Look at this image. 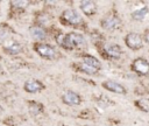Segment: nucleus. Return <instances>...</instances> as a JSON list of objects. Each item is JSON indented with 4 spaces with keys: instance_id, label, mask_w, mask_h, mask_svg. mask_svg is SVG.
I'll return each mask as SVG.
<instances>
[{
    "instance_id": "nucleus-10",
    "label": "nucleus",
    "mask_w": 149,
    "mask_h": 126,
    "mask_svg": "<svg viewBox=\"0 0 149 126\" xmlns=\"http://www.w3.org/2000/svg\"><path fill=\"white\" fill-rule=\"evenodd\" d=\"M104 50H105V54L111 57V58H120L121 54H122V50L120 48L119 44H106L104 47Z\"/></svg>"
},
{
    "instance_id": "nucleus-22",
    "label": "nucleus",
    "mask_w": 149,
    "mask_h": 126,
    "mask_svg": "<svg viewBox=\"0 0 149 126\" xmlns=\"http://www.w3.org/2000/svg\"><path fill=\"white\" fill-rule=\"evenodd\" d=\"M85 126H86V125H85Z\"/></svg>"
},
{
    "instance_id": "nucleus-17",
    "label": "nucleus",
    "mask_w": 149,
    "mask_h": 126,
    "mask_svg": "<svg viewBox=\"0 0 149 126\" xmlns=\"http://www.w3.org/2000/svg\"><path fill=\"white\" fill-rule=\"evenodd\" d=\"M79 70L84 71L85 74H88V75H95L99 71V70H97V69H94L92 66H88V65L84 64V63H79Z\"/></svg>"
},
{
    "instance_id": "nucleus-21",
    "label": "nucleus",
    "mask_w": 149,
    "mask_h": 126,
    "mask_svg": "<svg viewBox=\"0 0 149 126\" xmlns=\"http://www.w3.org/2000/svg\"><path fill=\"white\" fill-rule=\"evenodd\" d=\"M1 74H2V70H1V69H0V75H1Z\"/></svg>"
},
{
    "instance_id": "nucleus-9",
    "label": "nucleus",
    "mask_w": 149,
    "mask_h": 126,
    "mask_svg": "<svg viewBox=\"0 0 149 126\" xmlns=\"http://www.w3.org/2000/svg\"><path fill=\"white\" fill-rule=\"evenodd\" d=\"M62 99L65 104L68 105H71V106H74V105H79L81 103V98L78 93L73 92V91H66L63 96H62Z\"/></svg>"
},
{
    "instance_id": "nucleus-18",
    "label": "nucleus",
    "mask_w": 149,
    "mask_h": 126,
    "mask_svg": "<svg viewBox=\"0 0 149 126\" xmlns=\"http://www.w3.org/2000/svg\"><path fill=\"white\" fill-rule=\"evenodd\" d=\"M29 110H30L31 114H38V113L42 111V105L38 104V103L33 102V103H30V105H29Z\"/></svg>"
},
{
    "instance_id": "nucleus-5",
    "label": "nucleus",
    "mask_w": 149,
    "mask_h": 126,
    "mask_svg": "<svg viewBox=\"0 0 149 126\" xmlns=\"http://www.w3.org/2000/svg\"><path fill=\"white\" fill-rule=\"evenodd\" d=\"M132 70L140 76H146L149 74V62L143 57H137L132 63Z\"/></svg>"
},
{
    "instance_id": "nucleus-15",
    "label": "nucleus",
    "mask_w": 149,
    "mask_h": 126,
    "mask_svg": "<svg viewBox=\"0 0 149 126\" xmlns=\"http://www.w3.org/2000/svg\"><path fill=\"white\" fill-rule=\"evenodd\" d=\"M148 12H149L148 7H147V6H143L142 8L135 9L134 12H132V18H133L134 20H143V19L146 18V15L148 14Z\"/></svg>"
},
{
    "instance_id": "nucleus-11",
    "label": "nucleus",
    "mask_w": 149,
    "mask_h": 126,
    "mask_svg": "<svg viewBox=\"0 0 149 126\" xmlns=\"http://www.w3.org/2000/svg\"><path fill=\"white\" fill-rule=\"evenodd\" d=\"M80 9L86 16H92L97 13V2L95 1H81Z\"/></svg>"
},
{
    "instance_id": "nucleus-6",
    "label": "nucleus",
    "mask_w": 149,
    "mask_h": 126,
    "mask_svg": "<svg viewBox=\"0 0 149 126\" xmlns=\"http://www.w3.org/2000/svg\"><path fill=\"white\" fill-rule=\"evenodd\" d=\"M122 22L116 15H107L101 20V27L106 30H115L121 27Z\"/></svg>"
},
{
    "instance_id": "nucleus-3",
    "label": "nucleus",
    "mask_w": 149,
    "mask_h": 126,
    "mask_svg": "<svg viewBox=\"0 0 149 126\" xmlns=\"http://www.w3.org/2000/svg\"><path fill=\"white\" fill-rule=\"evenodd\" d=\"M125 43L132 50H139V49H141L143 47V40H142L141 35L135 33V32H130V33H128L126 35Z\"/></svg>"
},
{
    "instance_id": "nucleus-12",
    "label": "nucleus",
    "mask_w": 149,
    "mask_h": 126,
    "mask_svg": "<svg viewBox=\"0 0 149 126\" xmlns=\"http://www.w3.org/2000/svg\"><path fill=\"white\" fill-rule=\"evenodd\" d=\"M3 50L12 54V55H15L17 52H20L22 50V47L20 43H17L16 41H13V40H8L3 43Z\"/></svg>"
},
{
    "instance_id": "nucleus-20",
    "label": "nucleus",
    "mask_w": 149,
    "mask_h": 126,
    "mask_svg": "<svg viewBox=\"0 0 149 126\" xmlns=\"http://www.w3.org/2000/svg\"><path fill=\"white\" fill-rule=\"evenodd\" d=\"M2 111H3V110H2V107H1V106H0V114H1V113H2Z\"/></svg>"
},
{
    "instance_id": "nucleus-16",
    "label": "nucleus",
    "mask_w": 149,
    "mask_h": 126,
    "mask_svg": "<svg viewBox=\"0 0 149 126\" xmlns=\"http://www.w3.org/2000/svg\"><path fill=\"white\" fill-rule=\"evenodd\" d=\"M135 105L143 112H149V98H142L135 102Z\"/></svg>"
},
{
    "instance_id": "nucleus-2",
    "label": "nucleus",
    "mask_w": 149,
    "mask_h": 126,
    "mask_svg": "<svg viewBox=\"0 0 149 126\" xmlns=\"http://www.w3.org/2000/svg\"><path fill=\"white\" fill-rule=\"evenodd\" d=\"M61 21L68 26H78L83 22L81 16L73 9H65L61 15Z\"/></svg>"
},
{
    "instance_id": "nucleus-13",
    "label": "nucleus",
    "mask_w": 149,
    "mask_h": 126,
    "mask_svg": "<svg viewBox=\"0 0 149 126\" xmlns=\"http://www.w3.org/2000/svg\"><path fill=\"white\" fill-rule=\"evenodd\" d=\"M81 63H84V64H86L88 66H92V68H94L97 70H100V68H101L100 61L97 57L92 56V55H84L81 57Z\"/></svg>"
},
{
    "instance_id": "nucleus-8",
    "label": "nucleus",
    "mask_w": 149,
    "mask_h": 126,
    "mask_svg": "<svg viewBox=\"0 0 149 126\" xmlns=\"http://www.w3.org/2000/svg\"><path fill=\"white\" fill-rule=\"evenodd\" d=\"M23 89H24V91L28 92V93H36V92L43 90V89H44V85H43L40 80L29 79V80H27V82L24 83Z\"/></svg>"
},
{
    "instance_id": "nucleus-14",
    "label": "nucleus",
    "mask_w": 149,
    "mask_h": 126,
    "mask_svg": "<svg viewBox=\"0 0 149 126\" xmlns=\"http://www.w3.org/2000/svg\"><path fill=\"white\" fill-rule=\"evenodd\" d=\"M30 34L36 40H44L47 37V33L45 30L42 28V27H38V26H34L30 28Z\"/></svg>"
},
{
    "instance_id": "nucleus-7",
    "label": "nucleus",
    "mask_w": 149,
    "mask_h": 126,
    "mask_svg": "<svg viewBox=\"0 0 149 126\" xmlns=\"http://www.w3.org/2000/svg\"><path fill=\"white\" fill-rule=\"evenodd\" d=\"M101 86L108 91H112V92H115V93H120V94H126L127 93V90L125 86H122L121 84L116 83V82H113V80H106V82H102L101 83Z\"/></svg>"
},
{
    "instance_id": "nucleus-19",
    "label": "nucleus",
    "mask_w": 149,
    "mask_h": 126,
    "mask_svg": "<svg viewBox=\"0 0 149 126\" xmlns=\"http://www.w3.org/2000/svg\"><path fill=\"white\" fill-rule=\"evenodd\" d=\"M144 40L149 44V30H146V33H144Z\"/></svg>"
},
{
    "instance_id": "nucleus-4",
    "label": "nucleus",
    "mask_w": 149,
    "mask_h": 126,
    "mask_svg": "<svg viewBox=\"0 0 149 126\" xmlns=\"http://www.w3.org/2000/svg\"><path fill=\"white\" fill-rule=\"evenodd\" d=\"M35 51L43 58L47 60H54L57 56V51L55 50L54 47L49 46V44H44V43H37L35 44Z\"/></svg>"
},
{
    "instance_id": "nucleus-1",
    "label": "nucleus",
    "mask_w": 149,
    "mask_h": 126,
    "mask_svg": "<svg viewBox=\"0 0 149 126\" xmlns=\"http://www.w3.org/2000/svg\"><path fill=\"white\" fill-rule=\"evenodd\" d=\"M57 42L65 49L68 50H72L74 48L78 47H83L85 46V40L83 37V35L78 34V33H69L66 35H62L61 38H57Z\"/></svg>"
}]
</instances>
